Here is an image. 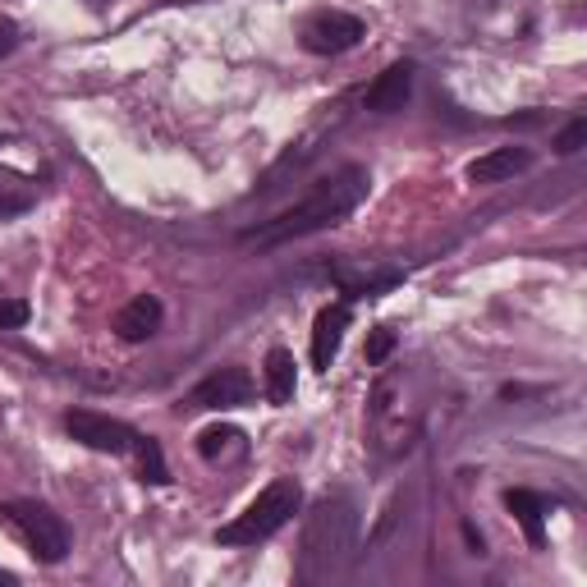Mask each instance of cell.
<instances>
[{
	"mask_svg": "<svg viewBox=\"0 0 587 587\" xmlns=\"http://www.w3.org/2000/svg\"><path fill=\"white\" fill-rule=\"evenodd\" d=\"M372 188V175L363 166H344L326 179L312 184L294 207H285L281 216L271 221H257L253 229L239 234L244 248H281V244H294V239H307V234H322V229H335L354 216Z\"/></svg>",
	"mask_w": 587,
	"mask_h": 587,
	"instance_id": "6da1fadb",
	"label": "cell"
},
{
	"mask_svg": "<svg viewBox=\"0 0 587 587\" xmlns=\"http://www.w3.org/2000/svg\"><path fill=\"white\" fill-rule=\"evenodd\" d=\"M359 541V510L349 496H322L303 528V578H331L349 565Z\"/></svg>",
	"mask_w": 587,
	"mask_h": 587,
	"instance_id": "7a4b0ae2",
	"label": "cell"
},
{
	"mask_svg": "<svg viewBox=\"0 0 587 587\" xmlns=\"http://www.w3.org/2000/svg\"><path fill=\"white\" fill-rule=\"evenodd\" d=\"M299 505H303L299 482H290V478L271 482L266 491H257V500L248 505L244 515H234L225 528H216V541L221 546H257L266 537H276L299 515Z\"/></svg>",
	"mask_w": 587,
	"mask_h": 587,
	"instance_id": "3957f363",
	"label": "cell"
},
{
	"mask_svg": "<svg viewBox=\"0 0 587 587\" xmlns=\"http://www.w3.org/2000/svg\"><path fill=\"white\" fill-rule=\"evenodd\" d=\"M0 515H6V524L23 537V546L42 565H60L69 556V528L60 524V515L47 510L42 500H6Z\"/></svg>",
	"mask_w": 587,
	"mask_h": 587,
	"instance_id": "277c9868",
	"label": "cell"
},
{
	"mask_svg": "<svg viewBox=\"0 0 587 587\" xmlns=\"http://www.w3.org/2000/svg\"><path fill=\"white\" fill-rule=\"evenodd\" d=\"M363 37H368V23H363L359 14L317 10V14L303 23L299 42H303V51H312V56H344V51H354Z\"/></svg>",
	"mask_w": 587,
	"mask_h": 587,
	"instance_id": "5b68a950",
	"label": "cell"
},
{
	"mask_svg": "<svg viewBox=\"0 0 587 587\" xmlns=\"http://www.w3.org/2000/svg\"><path fill=\"white\" fill-rule=\"evenodd\" d=\"M65 432L78 441V446H88V450H97V454H129L134 450V441H138V432L129 422H120V418H110V413H92V409H74V413H65Z\"/></svg>",
	"mask_w": 587,
	"mask_h": 587,
	"instance_id": "8992f818",
	"label": "cell"
},
{
	"mask_svg": "<svg viewBox=\"0 0 587 587\" xmlns=\"http://www.w3.org/2000/svg\"><path fill=\"white\" fill-rule=\"evenodd\" d=\"M253 376L244 368H221L212 372L207 381L193 385V395H188V409H216V413H229V409H244L253 400Z\"/></svg>",
	"mask_w": 587,
	"mask_h": 587,
	"instance_id": "52a82bcc",
	"label": "cell"
},
{
	"mask_svg": "<svg viewBox=\"0 0 587 587\" xmlns=\"http://www.w3.org/2000/svg\"><path fill=\"white\" fill-rule=\"evenodd\" d=\"M349 303H326L317 312V322H312V368L317 372H331L335 354H340V344H344V331H349Z\"/></svg>",
	"mask_w": 587,
	"mask_h": 587,
	"instance_id": "ba28073f",
	"label": "cell"
},
{
	"mask_svg": "<svg viewBox=\"0 0 587 587\" xmlns=\"http://www.w3.org/2000/svg\"><path fill=\"white\" fill-rule=\"evenodd\" d=\"M532 166V151L528 147H491L482 156H473V162L463 166V179L468 184H505V179H515Z\"/></svg>",
	"mask_w": 587,
	"mask_h": 587,
	"instance_id": "9c48e42d",
	"label": "cell"
},
{
	"mask_svg": "<svg viewBox=\"0 0 587 587\" xmlns=\"http://www.w3.org/2000/svg\"><path fill=\"white\" fill-rule=\"evenodd\" d=\"M162 317H166L162 299L138 294V299H129L120 312H115V335H120L125 344H143V340H151V335H156Z\"/></svg>",
	"mask_w": 587,
	"mask_h": 587,
	"instance_id": "30bf717a",
	"label": "cell"
},
{
	"mask_svg": "<svg viewBox=\"0 0 587 587\" xmlns=\"http://www.w3.org/2000/svg\"><path fill=\"white\" fill-rule=\"evenodd\" d=\"M409 97H413V65L400 60V65H390L385 74H376V84L368 88V110L395 115V110L409 106Z\"/></svg>",
	"mask_w": 587,
	"mask_h": 587,
	"instance_id": "8fae6325",
	"label": "cell"
},
{
	"mask_svg": "<svg viewBox=\"0 0 587 587\" xmlns=\"http://www.w3.org/2000/svg\"><path fill=\"white\" fill-rule=\"evenodd\" d=\"M294 390H299V363H294V354H290V349H271L266 368H262V395H266V404H276V409L294 404Z\"/></svg>",
	"mask_w": 587,
	"mask_h": 587,
	"instance_id": "7c38bea8",
	"label": "cell"
},
{
	"mask_svg": "<svg viewBox=\"0 0 587 587\" xmlns=\"http://www.w3.org/2000/svg\"><path fill=\"white\" fill-rule=\"evenodd\" d=\"M505 510H510V515L524 524V532H528L532 546H541V537H546V524H541L546 505H541L537 491H528V487H510V491H505Z\"/></svg>",
	"mask_w": 587,
	"mask_h": 587,
	"instance_id": "4fadbf2b",
	"label": "cell"
},
{
	"mask_svg": "<svg viewBox=\"0 0 587 587\" xmlns=\"http://www.w3.org/2000/svg\"><path fill=\"white\" fill-rule=\"evenodd\" d=\"M134 450H138V463H143V482H170V473H166V459H162V446H156L151 437H138L134 441Z\"/></svg>",
	"mask_w": 587,
	"mask_h": 587,
	"instance_id": "5bb4252c",
	"label": "cell"
},
{
	"mask_svg": "<svg viewBox=\"0 0 587 587\" xmlns=\"http://www.w3.org/2000/svg\"><path fill=\"white\" fill-rule=\"evenodd\" d=\"M234 441H244L239 432H234V427H207V432L198 437V454L216 463V459H221V454H225V450H229Z\"/></svg>",
	"mask_w": 587,
	"mask_h": 587,
	"instance_id": "9a60e30c",
	"label": "cell"
},
{
	"mask_svg": "<svg viewBox=\"0 0 587 587\" xmlns=\"http://www.w3.org/2000/svg\"><path fill=\"white\" fill-rule=\"evenodd\" d=\"M390 354H395V331H390V326H376V331L368 335V363L381 368Z\"/></svg>",
	"mask_w": 587,
	"mask_h": 587,
	"instance_id": "2e32d148",
	"label": "cell"
},
{
	"mask_svg": "<svg viewBox=\"0 0 587 587\" xmlns=\"http://www.w3.org/2000/svg\"><path fill=\"white\" fill-rule=\"evenodd\" d=\"M583 143H587V120H574L569 129L556 134V151H560V156H574Z\"/></svg>",
	"mask_w": 587,
	"mask_h": 587,
	"instance_id": "e0dca14e",
	"label": "cell"
},
{
	"mask_svg": "<svg viewBox=\"0 0 587 587\" xmlns=\"http://www.w3.org/2000/svg\"><path fill=\"white\" fill-rule=\"evenodd\" d=\"M28 322V303H0V331H19Z\"/></svg>",
	"mask_w": 587,
	"mask_h": 587,
	"instance_id": "ac0fdd59",
	"label": "cell"
},
{
	"mask_svg": "<svg viewBox=\"0 0 587 587\" xmlns=\"http://www.w3.org/2000/svg\"><path fill=\"white\" fill-rule=\"evenodd\" d=\"M14 51V28H0V56Z\"/></svg>",
	"mask_w": 587,
	"mask_h": 587,
	"instance_id": "d6986e66",
	"label": "cell"
}]
</instances>
